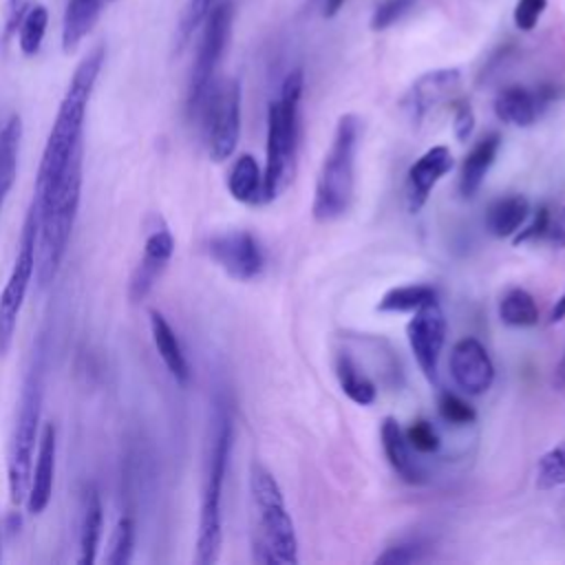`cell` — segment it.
I'll return each instance as SVG.
<instances>
[{
    "label": "cell",
    "mask_w": 565,
    "mask_h": 565,
    "mask_svg": "<svg viewBox=\"0 0 565 565\" xmlns=\"http://www.w3.org/2000/svg\"><path fill=\"white\" fill-rule=\"evenodd\" d=\"M452 152L446 146L428 148L406 172V207L411 214H417L435 185L452 170Z\"/></svg>",
    "instance_id": "cell-17"
},
{
    "label": "cell",
    "mask_w": 565,
    "mask_h": 565,
    "mask_svg": "<svg viewBox=\"0 0 565 565\" xmlns=\"http://www.w3.org/2000/svg\"><path fill=\"white\" fill-rule=\"evenodd\" d=\"M342 4H344V0H324V4H322V15H324V18H333V15L342 9Z\"/></svg>",
    "instance_id": "cell-45"
},
{
    "label": "cell",
    "mask_w": 565,
    "mask_h": 565,
    "mask_svg": "<svg viewBox=\"0 0 565 565\" xmlns=\"http://www.w3.org/2000/svg\"><path fill=\"white\" fill-rule=\"evenodd\" d=\"M561 320H565V291H563V296L556 300V305L550 311V324H556Z\"/></svg>",
    "instance_id": "cell-44"
},
{
    "label": "cell",
    "mask_w": 565,
    "mask_h": 565,
    "mask_svg": "<svg viewBox=\"0 0 565 565\" xmlns=\"http://www.w3.org/2000/svg\"><path fill=\"white\" fill-rule=\"evenodd\" d=\"M108 0H68L62 18V51L73 53L95 26L102 7Z\"/></svg>",
    "instance_id": "cell-23"
},
{
    "label": "cell",
    "mask_w": 565,
    "mask_h": 565,
    "mask_svg": "<svg viewBox=\"0 0 565 565\" xmlns=\"http://www.w3.org/2000/svg\"><path fill=\"white\" fill-rule=\"evenodd\" d=\"M227 192L245 205L263 203V170L252 154H238L227 172Z\"/></svg>",
    "instance_id": "cell-24"
},
{
    "label": "cell",
    "mask_w": 565,
    "mask_h": 565,
    "mask_svg": "<svg viewBox=\"0 0 565 565\" xmlns=\"http://www.w3.org/2000/svg\"><path fill=\"white\" fill-rule=\"evenodd\" d=\"M545 238H547L554 247H558V249L565 247V205L556 212V216H552Z\"/></svg>",
    "instance_id": "cell-42"
},
{
    "label": "cell",
    "mask_w": 565,
    "mask_h": 565,
    "mask_svg": "<svg viewBox=\"0 0 565 565\" xmlns=\"http://www.w3.org/2000/svg\"><path fill=\"white\" fill-rule=\"evenodd\" d=\"M199 115H203L210 159L216 163L230 159L241 135V82L236 77L214 82Z\"/></svg>",
    "instance_id": "cell-9"
},
{
    "label": "cell",
    "mask_w": 565,
    "mask_h": 565,
    "mask_svg": "<svg viewBox=\"0 0 565 565\" xmlns=\"http://www.w3.org/2000/svg\"><path fill=\"white\" fill-rule=\"evenodd\" d=\"M448 369L455 386L472 397L483 395L494 382L492 358L486 347L472 335H466L452 344Z\"/></svg>",
    "instance_id": "cell-15"
},
{
    "label": "cell",
    "mask_w": 565,
    "mask_h": 565,
    "mask_svg": "<svg viewBox=\"0 0 565 565\" xmlns=\"http://www.w3.org/2000/svg\"><path fill=\"white\" fill-rule=\"evenodd\" d=\"M415 4V0H384L375 7L371 20H369V26L371 31H384L388 29L391 24H395L411 7Z\"/></svg>",
    "instance_id": "cell-38"
},
{
    "label": "cell",
    "mask_w": 565,
    "mask_h": 565,
    "mask_svg": "<svg viewBox=\"0 0 565 565\" xmlns=\"http://www.w3.org/2000/svg\"><path fill=\"white\" fill-rule=\"evenodd\" d=\"M35 241H38V212H35V205L31 203L22 225L11 274L0 294V355H4L11 347L22 302L35 276Z\"/></svg>",
    "instance_id": "cell-10"
},
{
    "label": "cell",
    "mask_w": 565,
    "mask_h": 565,
    "mask_svg": "<svg viewBox=\"0 0 565 565\" xmlns=\"http://www.w3.org/2000/svg\"><path fill=\"white\" fill-rule=\"evenodd\" d=\"M550 221H552V212L547 205H541L532 212V216H527V221L519 227V232L512 236V243L514 245H521V243H530V241H539V238H545L547 234V227H550Z\"/></svg>",
    "instance_id": "cell-37"
},
{
    "label": "cell",
    "mask_w": 565,
    "mask_h": 565,
    "mask_svg": "<svg viewBox=\"0 0 565 565\" xmlns=\"http://www.w3.org/2000/svg\"><path fill=\"white\" fill-rule=\"evenodd\" d=\"M210 258L234 280H254L265 267L258 238L247 230H230L207 241Z\"/></svg>",
    "instance_id": "cell-12"
},
{
    "label": "cell",
    "mask_w": 565,
    "mask_h": 565,
    "mask_svg": "<svg viewBox=\"0 0 565 565\" xmlns=\"http://www.w3.org/2000/svg\"><path fill=\"white\" fill-rule=\"evenodd\" d=\"M55 457H57V428L53 422H46L38 450H35V461L31 468V481H29V492H26V512L38 516L46 510L51 494H53V479H55Z\"/></svg>",
    "instance_id": "cell-18"
},
{
    "label": "cell",
    "mask_w": 565,
    "mask_h": 565,
    "mask_svg": "<svg viewBox=\"0 0 565 565\" xmlns=\"http://www.w3.org/2000/svg\"><path fill=\"white\" fill-rule=\"evenodd\" d=\"M148 320H150V333H152V342L157 347L159 358L163 360L166 369L170 371V375L179 382V384H188L192 377L190 371V362L183 353V347L174 333V329L170 327V322L163 318L161 311L150 309L148 311Z\"/></svg>",
    "instance_id": "cell-21"
},
{
    "label": "cell",
    "mask_w": 565,
    "mask_h": 565,
    "mask_svg": "<svg viewBox=\"0 0 565 565\" xmlns=\"http://www.w3.org/2000/svg\"><path fill=\"white\" fill-rule=\"evenodd\" d=\"M82 152L84 143L73 152L66 170L55 181V185L44 192H35L33 196V205L38 212L35 278L40 287L53 282L68 247L82 196Z\"/></svg>",
    "instance_id": "cell-1"
},
{
    "label": "cell",
    "mask_w": 565,
    "mask_h": 565,
    "mask_svg": "<svg viewBox=\"0 0 565 565\" xmlns=\"http://www.w3.org/2000/svg\"><path fill=\"white\" fill-rule=\"evenodd\" d=\"M102 523H104V512H102V501L95 490H88L84 494V505H82V523H79V563L82 565H93L97 558V547L102 539Z\"/></svg>",
    "instance_id": "cell-27"
},
{
    "label": "cell",
    "mask_w": 565,
    "mask_h": 565,
    "mask_svg": "<svg viewBox=\"0 0 565 565\" xmlns=\"http://www.w3.org/2000/svg\"><path fill=\"white\" fill-rule=\"evenodd\" d=\"M249 497L256 514L254 558L265 565H296L298 536L276 477L260 463L249 466Z\"/></svg>",
    "instance_id": "cell-4"
},
{
    "label": "cell",
    "mask_w": 565,
    "mask_h": 565,
    "mask_svg": "<svg viewBox=\"0 0 565 565\" xmlns=\"http://www.w3.org/2000/svg\"><path fill=\"white\" fill-rule=\"evenodd\" d=\"M305 88L302 68L285 75L280 93L267 108V143L263 170V203L278 199L294 181L300 148V99Z\"/></svg>",
    "instance_id": "cell-3"
},
{
    "label": "cell",
    "mask_w": 565,
    "mask_h": 565,
    "mask_svg": "<svg viewBox=\"0 0 565 565\" xmlns=\"http://www.w3.org/2000/svg\"><path fill=\"white\" fill-rule=\"evenodd\" d=\"M424 558V545L419 541H402L397 545L386 547L375 556L377 565H411Z\"/></svg>",
    "instance_id": "cell-36"
},
{
    "label": "cell",
    "mask_w": 565,
    "mask_h": 565,
    "mask_svg": "<svg viewBox=\"0 0 565 565\" xmlns=\"http://www.w3.org/2000/svg\"><path fill=\"white\" fill-rule=\"evenodd\" d=\"M46 26H49V11L44 4H38L33 2L26 13L22 15L20 24H18V46L22 51V55L26 57H33L40 46H42V40H44V33H46Z\"/></svg>",
    "instance_id": "cell-30"
},
{
    "label": "cell",
    "mask_w": 565,
    "mask_h": 565,
    "mask_svg": "<svg viewBox=\"0 0 565 565\" xmlns=\"http://www.w3.org/2000/svg\"><path fill=\"white\" fill-rule=\"evenodd\" d=\"M430 298H437L435 287L424 285V282H411V285H397L384 291L380 302L375 305L377 311L382 313H402V311H415Z\"/></svg>",
    "instance_id": "cell-29"
},
{
    "label": "cell",
    "mask_w": 565,
    "mask_h": 565,
    "mask_svg": "<svg viewBox=\"0 0 565 565\" xmlns=\"http://www.w3.org/2000/svg\"><path fill=\"white\" fill-rule=\"evenodd\" d=\"M461 86L459 68H435L419 75L411 88L404 93L399 106L408 115V119L419 126L435 108L446 104L457 95Z\"/></svg>",
    "instance_id": "cell-14"
},
{
    "label": "cell",
    "mask_w": 565,
    "mask_h": 565,
    "mask_svg": "<svg viewBox=\"0 0 565 565\" xmlns=\"http://www.w3.org/2000/svg\"><path fill=\"white\" fill-rule=\"evenodd\" d=\"M218 0H188L185 11L181 15L179 22V35H177V49H183L185 42L190 40V35L194 33V29H199L205 20V15L210 13V9L216 4Z\"/></svg>",
    "instance_id": "cell-35"
},
{
    "label": "cell",
    "mask_w": 565,
    "mask_h": 565,
    "mask_svg": "<svg viewBox=\"0 0 565 565\" xmlns=\"http://www.w3.org/2000/svg\"><path fill=\"white\" fill-rule=\"evenodd\" d=\"M40 413H42V362H38L24 380L15 424H13L9 448H7V486H9V499L15 508H20L26 501L33 455H35V439L40 428Z\"/></svg>",
    "instance_id": "cell-7"
},
{
    "label": "cell",
    "mask_w": 565,
    "mask_h": 565,
    "mask_svg": "<svg viewBox=\"0 0 565 565\" xmlns=\"http://www.w3.org/2000/svg\"><path fill=\"white\" fill-rule=\"evenodd\" d=\"M452 130L457 141H468L475 130V110L470 102L457 99L452 106Z\"/></svg>",
    "instance_id": "cell-40"
},
{
    "label": "cell",
    "mask_w": 565,
    "mask_h": 565,
    "mask_svg": "<svg viewBox=\"0 0 565 565\" xmlns=\"http://www.w3.org/2000/svg\"><path fill=\"white\" fill-rule=\"evenodd\" d=\"M556 88L550 84H541L536 88L527 86H508L494 97V115L516 128H527L539 121L543 110L552 99H556Z\"/></svg>",
    "instance_id": "cell-16"
},
{
    "label": "cell",
    "mask_w": 565,
    "mask_h": 565,
    "mask_svg": "<svg viewBox=\"0 0 565 565\" xmlns=\"http://www.w3.org/2000/svg\"><path fill=\"white\" fill-rule=\"evenodd\" d=\"M446 316L437 298H430L428 302L417 307L406 324V338L415 355V362L430 384L437 382L439 355L446 344Z\"/></svg>",
    "instance_id": "cell-11"
},
{
    "label": "cell",
    "mask_w": 565,
    "mask_h": 565,
    "mask_svg": "<svg viewBox=\"0 0 565 565\" xmlns=\"http://www.w3.org/2000/svg\"><path fill=\"white\" fill-rule=\"evenodd\" d=\"M552 384H554V388H558V391H565V353H563V358L558 360V364L554 366V377H552Z\"/></svg>",
    "instance_id": "cell-43"
},
{
    "label": "cell",
    "mask_w": 565,
    "mask_h": 565,
    "mask_svg": "<svg viewBox=\"0 0 565 565\" xmlns=\"http://www.w3.org/2000/svg\"><path fill=\"white\" fill-rule=\"evenodd\" d=\"M530 216V201L523 194H508L486 210V230L497 238H512Z\"/></svg>",
    "instance_id": "cell-22"
},
{
    "label": "cell",
    "mask_w": 565,
    "mask_h": 565,
    "mask_svg": "<svg viewBox=\"0 0 565 565\" xmlns=\"http://www.w3.org/2000/svg\"><path fill=\"white\" fill-rule=\"evenodd\" d=\"M547 9V0H516L512 20L519 31H532Z\"/></svg>",
    "instance_id": "cell-39"
},
{
    "label": "cell",
    "mask_w": 565,
    "mask_h": 565,
    "mask_svg": "<svg viewBox=\"0 0 565 565\" xmlns=\"http://www.w3.org/2000/svg\"><path fill=\"white\" fill-rule=\"evenodd\" d=\"M404 435H406V441L411 444V448L419 455H435L441 446V439L428 419H415L404 430Z\"/></svg>",
    "instance_id": "cell-34"
},
{
    "label": "cell",
    "mask_w": 565,
    "mask_h": 565,
    "mask_svg": "<svg viewBox=\"0 0 565 565\" xmlns=\"http://www.w3.org/2000/svg\"><path fill=\"white\" fill-rule=\"evenodd\" d=\"M232 450V422L225 411H218L212 426V441L205 463V481L201 492V510H199V532H196V554L194 561L199 565L216 563L223 543V483L227 475Z\"/></svg>",
    "instance_id": "cell-6"
},
{
    "label": "cell",
    "mask_w": 565,
    "mask_h": 565,
    "mask_svg": "<svg viewBox=\"0 0 565 565\" xmlns=\"http://www.w3.org/2000/svg\"><path fill=\"white\" fill-rule=\"evenodd\" d=\"M104 64V46L97 44L73 71V77L66 86V93L60 102L57 115L53 119L40 170L35 181V192H44L62 177L73 152L82 146V128L86 119V108L97 82V75Z\"/></svg>",
    "instance_id": "cell-2"
},
{
    "label": "cell",
    "mask_w": 565,
    "mask_h": 565,
    "mask_svg": "<svg viewBox=\"0 0 565 565\" xmlns=\"http://www.w3.org/2000/svg\"><path fill=\"white\" fill-rule=\"evenodd\" d=\"M437 411L441 415L444 422L452 424V426H468L477 419L475 408L457 393L450 391H441L437 397Z\"/></svg>",
    "instance_id": "cell-33"
},
{
    "label": "cell",
    "mask_w": 565,
    "mask_h": 565,
    "mask_svg": "<svg viewBox=\"0 0 565 565\" xmlns=\"http://www.w3.org/2000/svg\"><path fill=\"white\" fill-rule=\"evenodd\" d=\"M132 541H135V523H132L130 516H124V519L117 521V525L110 532L104 561L108 565H126V563H130Z\"/></svg>",
    "instance_id": "cell-31"
},
{
    "label": "cell",
    "mask_w": 565,
    "mask_h": 565,
    "mask_svg": "<svg viewBox=\"0 0 565 565\" xmlns=\"http://www.w3.org/2000/svg\"><path fill=\"white\" fill-rule=\"evenodd\" d=\"M335 377L342 388V393L360 404V406H371L377 397V386L375 382L355 364V360L347 353H340L335 358Z\"/></svg>",
    "instance_id": "cell-26"
},
{
    "label": "cell",
    "mask_w": 565,
    "mask_h": 565,
    "mask_svg": "<svg viewBox=\"0 0 565 565\" xmlns=\"http://www.w3.org/2000/svg\"><path fill=\"white\" fill-rule=\"evenodd\" d=\"M174 254V236L163 223L161 216H152L148 221V234L143 241V254L137 267L130 274L128 282V298L130 302H141L154 287V282L166 271L170 258Z\"/></svg>",
    "instance_id": "cell-13"
},
{
    "label": "cell",
    "mask_w": 565,
    "mask_h": 565,
    "mask_svg": "<svg viewBox=\"0 0 565 565\" xmlns=\"http://www.w3.org/2000/svg\"><path fill=\"white\" fill-rule=\"evenodd\" d=\"M20 139H22V119L20 115H11L0 128V210L9 190L15 183Z\"/></svg>",
    "instance_id": "cell-25"
},
{
    "label": "cell",
    "mask_w": 565,
    "mask_h": 565,
    "mask_svg": "<svg viewBox=\"0 0 565 565\" xmlns=\"http://www.w3.org/2000/svg\"><path fill=\"white\" fill-rule=\"evenodd\" d=\"M362 121L353 113H344L333 130L331 146L322 159L311 214L318 223H331L344 216L355 190V157L360 148Z\"/></svg>",
    "instance_id": "cell-5"
},
{
    "label": "cell",
    "mask_w": 565,
    "mask_h": 565,
    "mask_svg": "<svg viewBox=\"0 0 565 565\" xmlns=\"http://www.w3.org/2000/svg\"><path fill=\"white\" fill-rule=\"evenodd\" d=\"M232 20H234L232 0H218L203 20V33L194 55V64L188 82V97H185V106L192 117L201 113V106L214 84L218 62L232 35Z\"/></svg>",
    "instance_id": "cell-8"
},
{
    "label": "cell",
    "mask_w": 565,
    "mask_h": 565,
    "mask_svg": "<svg viewBox=\"0 0 565 565\" xmlns=\"http://www.w3.org/2000/svg\"><path fill=\"white\" fill-rule=\"evenodd\" d=\"M380 439H382V450L391 468L397 472V477L411 486H422L426 481V472L422 463L415 459V450L406 441L404 428L393 415H386L380 426Z\"/></svg>",
    "instance_id": "cell-19"
},
{
    "label": "cell",
    "mask_w": 565,
    "mask_h": 565,
    "mask_svg": "<svg viewBox=\"0 0 565 565\" xmlns=\"http://www.w3.org/2000/svg\"><path fill=\"white\" fill-rule=\"evenodd\" d=\"M33 0H7V15H4V42L18 31V24Z\"/></svg>",
    "instance_id": "cell-41"
},
{
    "label": "cell",
    "mask_w": 565,
    "mask_h": 565,
    "mask_svg": "<svg viewBox=\"0 0 565 565\" xmlns=\"http://www.w3.org/2000/svg\"><path fill=\"white\" fill-rule=\"evenodd\" d=\"M499 318L508 327H534L539 322V307L534 296L523 287H512L499 300Z\"/></svg>",
    "instance_id": "cell-28"
},
{
    "label": "cell",
    "mask_w": 565,
    "mask_h": 565,
    "mask_svg": "<svg viewBox=\"0 0 565 565\" xmlns=\"http://www.w3.org/2000/svg\"><path fill=\"white\" fill-rule=\"evenodd\" d=\"M499 148H501V135L488 132L463 157L461 168H459V181H457V190L463 199H470L479 192V188L486 181V174L490 172V168L499 154Z\"/></svg>",
    "instance_id": "cell-20"
},
{
    "label": "cell",
    "mask_w": 565,
    "mask_h": 565,
    "mask_svg": "<svg viewBox=\"0 0 565 565\" xmlns=\"http://www.w3.org/2000/svg\"><path fill=\"white\" fill-rule=\"evenodd\" d=\"M565 483V444L550 448L536 463V486L550 490Z\"/></svg>",
    "instance_id": "cell-32"
}]
</instances>
